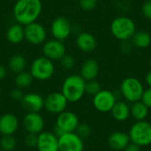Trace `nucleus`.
<instances>
[{"mask_svg":"<svg viewBox=\"0 0 151 151\" xmlns=\"http://www.w3.org/2000/svg\"><path fill=\"white\" fill-rule=\"evenodd\" d=\"M42 10L41 0H17L12 9V14L17 23L26 26L36 21Z\"/></svg>","mask_w":151,"mask_h":151,"instance_id":"f257e3e1","label":"nucleus"},{"mask_svg":"<svg viewBox=\"0 0 151 151\" xmlns=\"http://www.w3.org/2000/svg\"><path fill=\"white\" fill-rule=\"evenodd\" d=\"M86 81L79 74L67 76L63 81L61 93L67 99L68 103H76L85 95Z\"/></svg>","mask_w":151,"mask_h":151,"instance_id":"f03ea898","label":"nucleus"},{"mask_svg":"<svg viewBox=\"0 0 151 151\" xmlns=\"http://www.w3.org/2000/svg\"><path fill=\"white\" fill-rule=\"evenodd\" d=\"M110 29L113 37L124 42L131 40L136 32V25L133 19L127 16H119L111 21Z\"/></svg>","mask_w":151,"mask_h":151,"instance_id":"7ed1b4c3","label":"nucleus"},{"mask_svg":"<svg viewBox=\"0 0 151 151\" xmlns=\"http://www.w3.org/2000/svg\"><path fill=\"white\" fill-rule=\"evenodd\" d=\"M132 143L140 147L151 144V124L145 121H137L130 128L128 133Z\"/></svg>","mask_w":151,"mask_h":151,"instance_id":"20e7f679","label":"nucleus"},{"mask_svg":"<svg viewBox=\"0 0 151 151\" xmlns=\"http://www.w3.org/2000/svg\"><path fill=\"white\" fill-rule=\"evenodd\" d=\"M120 92L123 97L129 103L140 101L144 92L143 84L135 77H127L120 84Z\"/></svg>","mask_w":151,"mask_h":151,"instance_id":"39448f33","label":"nucleus"},{"mask_svg":"<svg viewBox=\"0 0 151 151\" xmlns=\"http://www.w3.org/2000/svg\"><path fill=\"white\" fill-rule=\"evenodd\" d=\"M79 124V118L75 113L64 111L63 112L58 114L56 126L54 128V134L58 138L63 134L75 132Z\"/></svg>","mask_w":151,"mask_h":151,"instance_id":"423d86ee","label":"nucleus"},{"mask_svg":"<svg viewBox=\"0 0 151 151\" xmlns=\"http://www.w3.org/2000/svg\"><path fill=\"white\" fill-rule=\"evenodd\" d=\"M55 72L53 61L43 57L35 58L30 66V73L37 81H47L50 79Z\"/></svg>","mask_w":151,"mask_h":151,"instance_id":"0eeeda50","label":"nucleus"},{"mask_svg":"<svg viewBox=\"0 0 151 151\" xmlns=\"http://www.w3.org/2000/svg\"><path fill=\"white\" fill-rule=\"evenodd\" d=\"M117 102L116 96L110 90L102 89L93 96V105L96 111L107 113L111 111Z\"/></svg>","mask_w":151,"mask_h":151,"instance_id":"6e6552de","label":"nucleus"},{"mask_svg":"<svg viewBox=\"0 0 151 151\" xmlns=\"http://www.w3.org/2000/svg\"><path fill=\"white\" fill-rule=\"evenodd\" d=\"M24 32L25 39L33 45L42 44L47 37L45 27L36 21L24 26Z\"/></svg>","mask_w":151,"mask_h":151,"instance_id":"1a4fd4ad","label":"nucleus"},{"mask_svg":"<svg viewBox=\"0 0 151 151\" xmlns=\"http://www.w3.org/2000/svg\"><path fill=\"white\" fill-rule=\"evenodd\" d=\"M84 142L75 132L65 133L58 137V151H83Z\"/></svg>","mask_w":151,"mask_h":151,"instance_id":"9d476101","label":"nucleus"},{"mask_svg":"<svg viewBox=\"0 0 151 151\" xmlns=\"http://www.w3.org/2000/svg\"><path fill=\"white\" fill-rule=\"evenodd\" d=\"M73 27L69 19L65 17L56 18L50 26V33L54 39L64 42L72 34Z\"/></svg>","mask_w":151,"mask_h":151,"instance_id":"9b49d317","label":"nucleus"},{"mask_svg":"<svg viewBox=\"0 0 151 151\" xmlns=\"http://www.w3.org/2000/svg\"><path fill=\"white\" fill-rule=\"evenodd\" d=\"M68 101L61 92H52L44 98V108L52 114H59L65 111Z\"/></svg>","mask_w":151,"mask_h":151,"instance_id":"f8f14e48","label":"nucleus"},{"mask_svg":"<svg viewBox=\"0 0 151 151\" xmlns=\"http://www.w3.org/2000/svg\"><path fill=\"white\" fill-rule=\"evenodd\" d=\"M42 54L50 60H60L65 54L66 49L62 41L52 39L43 42Z\"/></svg>","mask_w":151,"mask_h":151,"instance_id":"ddd939ff","label":"nucleus"},{"mask_svg":"<svg viewBox=\"0 0 151 151\" xmlns=\"http://www.w3.org/2000/svg\"><path fill=\"white\" fill-rule=\"evenodd\" d=\"M45 122L39 112H27L23 119V127L27 134H39L44 129Z\"/></svg>","mask_w":151,"mask_h":151,"instance_id":"4468645a","label":"nucleus"},{"mask_svg":"<svg viewBox=\"0 0 151 151\" xmlns=\"http://www.w3.org/2000/svg\"><path fill=\"white\" fill-rule=\"evenodd\" d=\"M20 103L22 108L27 112H40L44 108V98L37 93L24 95Z\"/></svg>","mask_w":151,"mask_h":151,"instance_id":"2eb2a0df","label":"nucleus"},{"mask_svg":"<svg viewBox=\"0 0 151 151\" xmlns=\"http://www.w3.org/2000/svg\"><path fill=\"white\" fill-rule=\"evenodd\" d=\"M38 151H58V138L54 133L42 131L38 134Z\"/></svg>","mask_w":151,"mask_h":151,"instance_id":"dca6fc26","label":"nucleus"},{"mask_svg":"<svg viewBox=\"0 0 151 151\" xmlns=\"http://www.w3.org/2000/svg\"><path fill=\"white\" fill-rule=\"evenodd\" d=\"M76 46L78 49L85 53L93 52L97 46L96 37L88 32H81L76 37Z\"/></svg>","mask_w":151,"mask_h":151,"instance_id":"f3484780","label":"nucleus"},{"mask_svg":"<svg viewBox=\"0 0 151 151\" xmlns=\"http://www.w3.org/2000/svg\"><path fill=\"white\" fill-rule=\"evenodd\" d=\"M19 127V119L12 113H5L0 117V134L13 135Z\"/></svg>","mask_w":151,"mask_h":151,"instance_id":"a211bd4d","label":"nucleus"},{"mask_svg":"<svg viewBox=\"0 0 151 151\" xmlns=\"http://www.w3.org/2000/svg\"><path fill=\"white\" fill-rule=\"evenodd\" d=\"M130 143L128 134L124 132H114L108 137V144L114 150H124Z\"/></svg>","mask_w":151,"mask_h":151,"instance_id":"6ab92c4d","label":"nucleus"},{"mask_svg":"<svg viewBox=\"0 0 151 151\" xmlns=\"http://www.w3.org/2000/svg\"><path fill=\"white\" fill-rule=\"evenodd\" d=\"M99 73V65L97 61L95 59L89 58L85 60L81 66V72L80 75L86 81H92L96 80Z\"/></svg>","mask_w":151,"mask_h":151,"instance_id":"aec40b11","label":"nucleus"},{"mask_svg":"<svg viewBox=\"0 0 151 151\" xmlns=\"http://www.w3.org/2000/svg\"><path fill=\"white\" fill-rule=\"evenodd\" d=\"M6 38L12 44H19L25 39L24 26L19 23L11 25L6 31Z\"/></svg>","mask_w":151,"mask_h":151,"instance_id":"412c9836","label":"nucleus"},{"mask_svg":"<svg viewBox=\"0 0 151 151\" xmlns=\"http://www.w3.org/2000/svg\"><path fill=\"white\" fill-rule=\"evenodd\" d=\"M111 115L117 121H126L131 114L129 105L123 101H117L111 111Z\"/></svg>","mask_w":151,"mask_h":151,"instance_id":"4be33fe9","label":"nucleus"},{"mask_svg":"<svg viewBox=\"0 0 151 151\" xmlns=\"http://www.w3.org/2000/svg\"><path fill=\"white\" fill-rule=\"evenodd\" d=\"M131 42L136 49H147L151 44V35L145 30L136 31L131 38Z\"/></svg>","mask_w":151,"mask_h":151,"instance_id":"5701e85b","label":"nucleus"},{"mask_svg":"<svg viewBox=\"0 0 151 151\" xmlns=\"http://www.w3.org/2000/svg\"><path fill=\"white\" fill-rule=\"evenodd\" d=\"M132 117L137 121L144 120L149 115V108L140 100L135 103H133L130 108Z\"/></svg>","mask_w":151,"mask_h":151,"instance_id":"b1692460","label":"nucleus"},{"mask_svg":"<svg viewBox=\"0 0 151 151\" xmlns=\"http://www.w3.org/2000/svg\"><path fill=\"white\" fill-rule=\"evenodd\" d=\"M26 65H27L26 58L20 54L13 55L8 62L9 70L16 74L20 72H23L26 68Z\"/></svg>","mask_w":151,"mask_h":151,"instance_id":"393cba45","label":"nucleus"},{"mask_svg":"<svg viewBox=\"0 0 151 151\" xmlns=\"http://www.w3.org/2000/svg\"><path fill=\"white\" fill-rule=\"evenodd\" d=\"M33 76L31 75L30 72H20L16 74V77L14 79V83L16 85V88L24 89L31 86L33 82Z\"/></svg>","mask_w":151,"mask_h":151,"instance_id":"a878e982","label":"nucleus"},{"mask_svg":"<svg viewBox=\"0 0 151 151\" xmlns=\"http://www.w3.org/2000/svg\"><path fill=\"white\" fill-rule=\"evenodd\" d=\"M0 147L4 151L13 150L16 147V140L12 135H3L0 139Z\"/></svg>","mask_w":151,"mask_h":151,"instance_id":"bb28decb","label":"nucleus"},{"mask_svg":"<svg viewBox=\"0 0 151 151\" xmlns=\"http://www.w3.org/2000/svg\"><path fill=\"white\" fill-rule=\"evenodd\" d=\"M102 90L101 84L96 80L88 81L85 84V94H88L89 96H96L98 92Z\"/></svg>","mask_w":151,"mask_h":151,"instance_id":"cd10ccee","label":"nucleus"},{"mask_svg":"<svg viewBox=\"0 0 151 151\" xmlns=\"http://www.w3.org/2000/svg\"><path fill=\"white\" fill-rule=\"evenodd\" d=\"M91 127L88 125V124H85V123H82V124H79L75 133L82 139H85V138H88L90 134H91Z\"/></svg>","mask_w":151,"mask_h":151,"instance_id":"c85d7f7f","label":"nucleus"},{"mask_svg":"<svg viewBox=\"0 0 151 151\" xmlns=\"http://www.w3.org/2000/svg\"><path fill=\"white\" fill-rule=\"evenodd\" d=\"M59 61H60L61 66L65 69H67V70L73 68V66L75 65V59L72 55L65 54Z\"/></svg>","mask_w":151,"mask_h":151,"instance_id":"c756f323","label":"nucleus"},{"mask_svg":"<svg viewBox=\"0 0 151 151\" xmlns=\"http://www.w3.org/2000/svg\"><path fill=\"white\" fill-rule=\"evenodd\" d=\"M80 7L83 11H92L96 7L97 0H80L79 1Z\"/></svg>","mask_w":151,"mask_h":151,"instance_id":"7c9ffc66","label":"nucleus"},{"mask_svg":"<svg viewBox=\"0 0 151 151\" xmlns=\"http://www.w3.org/2000/svg\"><path fill=\"white\" fill-rule=\"evenodd\" d=\"M37 140H38V134H27V136L25 137V144L28 148H36Z\"/></svg>","mask_w":151,"mask_h":151,"instance_id":"2f4dec72","label":"nucleus"},{"mask_svg":"<svg viewBox=\"0 0 151 151\" xmlns=\"http://www.w3.org/2000/svg\"><path fill=\"white\" fill-rule=\"evenodd\" d=\"M141 101L150 109L151 108V88L144 89V92L142 94V96L141 98Z\"/></svg>","mask_w":151,"mask_h":151,"instance_id":"473e14b6","label":"nucleus"},{"mask_svg":"<svg viewBox=\"0 0 151 151\" xmlns=\"http://www.w3.org/2000/svg\"><path fill=\"white\" fill-rule=\"evenodd\" d=\"M142 12L145 18L151 20V0L146 1L142 6Z\"/></svg>","mask_w":151,"mask_h":151,"instance_id":"72a5a7b5","label":"nucleus"},{"mask_svg":"<svg viewBox=\"0 0 151 151\" xmlns=\"http://www.w3.org/2000/svg\"><path fill=\"white\" fill-rule=\"evenodd\" d=\"M23 96H24V94H23L21 88H13V89L11 91V97H12L13 100L21 101V99H22Z\"/></svg>","mask_w":151,"mask_h":151,"instance_id":"f704fd0d","label":"nucleus"},{"mask_svg":"<svg viewBox=\"0 0 151 151\" xmlns=\"http://www.w3.org/2000/svg\"><path fill=\"white\" fill-rule=\"evenodd\" d=\"M133 47H134V46H133L132 42H129V40H128V41H124V42H122L120 49H121V51H122L123 53H130V52L132 51Z\"/></svg>","mask_w":151,"mask_h":151,"instance_id":"c9c22d12","label":"nucleus"},{"mask_svg":"<svg viewBox=\"0 0 151 151\" xmlns=\"http://www.w3.org/2000/svg\"><path fill=\"white\" fill-rule=\"evenodd\" d=\"M124 151H142L141 150V147L136 145V144H134V143H130L125 150Z\"/></svg>","mask_w":151,"mask_h":151,"instance_id":"e433bc0d","label":"nucleus"},{"mask_svg":"<svg viewBox=\"0 0 151 151\" xmlns=\"http://www.w3.org/2000/svg\"><path fill=\"white\" fill-rule=\"evenodd\" d=\"M6 74H7V70H6V68H5L4 65H0V81L4 80V79L5 78Z\"/></svg>","mask_w":151,"mask_h":151,"instance_id":"4c0bfd02","label":"nucleus"},{"mask_svg":"<svg viewBox=\"0 0 151 151\" xmlns=\"http://www.w3.org/2000/svg\"><path fill=\"white\" fill-rule=\"evenodd\" d=\"M145 81H146V83L147 85L151 88V70L146 74V77H145Z\"/></svg>","mask_w":151,"mask_h":151,"instance_id":"58836bf2","label":"nucleus"},{"mask_svg":"<svg viewBox=\"0 0 151 151\" xmlns=\"http://www.w3.org/2000/svg\"><path fill=\"white\" fill-rule=\"evenodd\" d=\"M150 68H151V59H150Z\"/></svg>","mask_w":151,"mask_h":151,"instance_id":"ea45409f","label":"nucleus"},{"mask_svg":"<svg viewBox=\"0 0 151 151\" xmlns=\"http://www.w3.org/2000/svg\"><path fill=\"white\" fill-rule=\"evenodd\" d=\"M0 93H1V85H0Z\"/></svg>","mask_w":151,"mask_h":151,"instance_id":"a19ab883","label":"nucleus"},{"mask_svg":"<svg viewBox=\"0 0 151 151\" xmlns=\"http://www.w3.org/2000/svg\"><path fill=\"white\" fill-rule=\"evenodd\" d=\"M150 124H151V122H150Z\"/></svg>","mask_w":151,"mask_h":151,"instance_id":"79ce46f5","label":"nucleus"}]
</instances>
